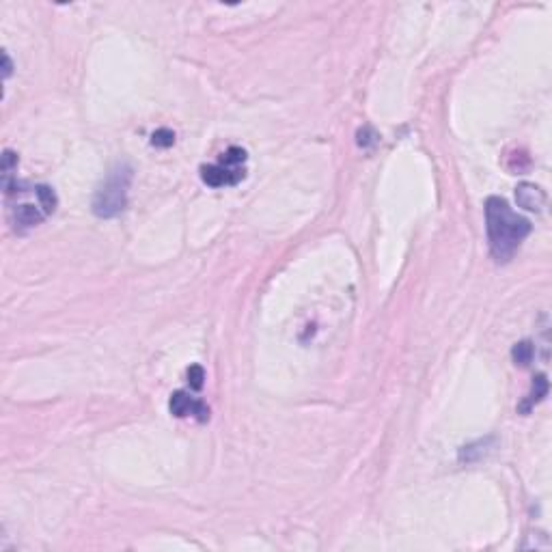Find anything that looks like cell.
Segmentation results:
<instances>
[{"mask_svg":"<svg viewBox=\"0 0 552 552\" xmlns=\"http://www.w3.org/2000/svg\"><path fill=\"white\" fill-rule=\"evenodd\" d=\"M170 412H173L175 416L184 418V416H197L201 423H205L207 418H209V408L201 402V399H195V397H190L186 391H177L170 395V404H168Z\"/></svg>","mask_w":552,"mask_h":552,"instance_id":"5","label":"cell"},{"mask_svg":"<svg viewBox=\"0 0 552 552\" xmlns=\"http://www.w3.org/2000/svg\"><path fill=\"white\" fill-rule=\"evenodd\" d=\"M531 229V222L513 212L505 199L490 197L486 201V231L490 253L499 263H507L516 255Z\"/></svg>","mask_w":552,"mask_h":552,"instance_id":"1","label":"cell"},{"mask_svg":"<svg viewBox=\"0 0 552 552\" xmlns=\"http://www.w3.org/2000/svg\"><path fill=\"white\" fill-rule=\"evenodd\" d=\"M15 166H17V156L13 154V151H5V156H3V181H9L11 179V175H13V170H15Z\"/></svg>","mask_w":552,"mask_h":552,"instance_id":"11","label":"cell"},{"mask_svg":"<svg viewBox=\"0 0 552 552\" xmlns=\"http://www.w3.org/2000/svg\"><path fill=\"white\" fill-rule=\"evenodd\" d=\"M3 63H5L3 75H5V78H9V75H11V61H9V54H7V52L3 54Z\"/></svg>","mask_w":552,"mask_h":552,"instance_id":"12","label":"cell"},{"mask_svg":"<svg viewBox=\"0 0 552 552\" xmlns=\"http://www.w3.org/2000/svg\"><path fill=\"white\" fill-rule=\"evenodd\" d=\"M151 145L154 147H173L175 145V132L168 130V127L156 130L154 136H151Z\"/></svg>","mask_w":552,"mask_h":552,"instance_id":"9","label":"cell"},{"mask_svg":"<svg viewBox=\"0 0 552 552\" xmlns=\"http://www.w3.org/2000/svg\"><path fill=\"white\" fill-rule=\"evenodd\" d=\"M203 380H205V371H203L201 365H193L188 369V384H190V389L199 391L203 386Z\"/></svg>","mask_w":552,"mask_h":552,"instance_id":"10","label":"cell"},{"mask_svg":"<svg viewBox=\"0 0 552 552\" xmlns=\"http://www.w3.org/2000/svg\"><path fill=\"white\" fill-rule=\"evenodd\" d=\"M132 181L130 166L121 164L106 177V181L98 188L93 199V212L100 218H112L121 214L127 205V190Z\"/></svg>","mask_w":552,"mask_h":552,"instance_id":"2","label":"cell"},{"mask_svg":"<svg viewBox=\"0 0 552 552\" xmlns=\"http://www.w3.org/2000/svg\"><path fill=\"white\" fill-rule=\"evenodd\" d=\"M244 162H246V151L242 147H229L220 156L218 164L201 166V179L212 188L235 186L246 177Z\"/></svg>","mask_w":552,"mask_h":552,"instance_id":"4","label":"cell"},{"mask_svg":"<svg viewBox=\"0 0 552 552\" xmlns=\"http://www.w3.org/2000/svg\"><path fill=\"white\" fill-rule=\"evenodd\" d=\"M546 393H548V380H546V375H537L535 377V382H533V389H531V393L526 395V399L524 402L520 404V412H528L533 406L535 404H540L542 399L546 397Z\"/></svg>","mask_w":552,"mask_h":552,"instance_id":"7","label":"cell"},{"mask_svg":"<svg viewBox=\"0 0 552 552\" xmlns=\"http://www.w3.org/2000/svg\"><path fill=\"white\" fill-rule=\"evenodd\" d=\"M533 354H535V350H533L531 341H520V344H516V346H513V350H511L513 360H516V365H520V367H526L531 363Z\"/></svg>","mask_w":552,"mask_h":552,"instance_id":"8","label":"cell"},{"mask_svg":"<svg viewBox=\"0 0 552 552\" xmlns=\"http://www.w3.org/2000/svg\"><path fill=\"white\" fill-rule=\"evenodd\" d=\"M56 205H59V199H56L54 190L46 184H37L33 201H20L11 207V222L15 231H26L42 224L54 212Z\"/></svg>","mask_w":552,"mask_h":552,"instance_id":"3","label":"cell"},{"mask_svg":"<svg viewBox=\"0 0 552 552\" xmlns=\"http://www.w3.org/2000/svg\"><path fill=\"white\" fill-rule=\"evenodd\" d=\"M516 199H518V205L528 209V212H542V207L546 205L544 190L537 188L535 184H520Z\"/></svg>","mask_w":552,"mask_h":552,"instance_id":"6","label":"cell"}]
</instances>
